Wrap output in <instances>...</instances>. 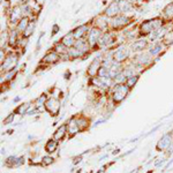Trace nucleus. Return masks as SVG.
Masks as SVG:
<instances>
[{"instance_id":"obj_1","label":"nucleus","mask_w":173,"mask_h":173,"mask_svg":"<svg viewBox=\"0 0 173 173\" xmlns=\"http://www.w3.org/2000/svg\"><path fill=\"white\" fill-rule=\"evenodd\" d=\"M131 93V89L127 87L126 83L122 84H114L112 88V93H111V99L113 104H119L121 103Z\"/></svg>"},{"instance_id":"obj_2","label":"nucleus","mask_w":173,"mask_h":173,"mask_svg":"<svg viewBox=\"0 0 173 173\" xmlns=\"http://www.w3.org/2000/svg\"><path fill=\"white\" fill-rule=\"evenodd\" d=\"M44 107H45V110H46L52 117H57V116L60 113L61 102H60L59 98L51 96V97L47 98V100H46V103H45Z\"/></svg>"},{"instance_id":"obj_3","label":"nucleus","mask_w":173,"mask_h":173,"mask_svg":"<svg viewBox=\"0 0 173 173\" xmlns=\"http://www.w3.org/2000/svg\"><path fill=\"white\" fill-rule=\"evenodd\" d=\"M131 52H132L131 47H128L126 45H120V46L117 47V50H114V52H113V59H114L116 62L122 64V62H125L129 58Z\"/></svg>"},{"instance_id":"obj_4","label":"nucleus","mask_w":173,"mask_h":173,"mask_svg":"<svg viewBox=\"0 0 173 173\" xmlns=\"http://www.w3.org/2000/svg\"><path fill=\"white\" fill-rule=\"evenodd\" d=\"M17 61H19L17 54L14 53L13 51L9 52V53L7 54L5 61L1 64V73H5V72L15 69V68H16V65H17Z\"/></svg>"},{"instance_id":"obj_5","label":"nucleus","mask_w":173,"mask_h":173,"mask_svg":"<svg viewBox=\"0 0 173 173\" xmlns=\"http://www.w3.org/2000/svg\"><path fill=\"white\" fill-rule=\"evenodd\" d=\"M23 16L24 15H23V11H22L21 5H15L13 8L11 9L9 14H8V22H9V24L12 27L15 28Z\"/></svg>"},{"instance_id":"obj_6","label":"nucleus","mask_w":173,"mask_h":173,"mask_svg":"<svg viewBox=\"0 0 173 173\" xmlns=\"http://www.w3.org/2000/svg\"><path fill=\"white\" fill-rule=\"evenodd\" d=\"M131 22V17H128L126 14H119L112 19H110V26L112 29H121L128 26Z\"/></svg>"},{"instance_id":"obj_7","label":"nucleus","mask_w":173,"mask_h":173,"mask_svg":"<svg viewBox=\"0 0 173 173\" xmlns=\"http://www.w3.org/2000/svg\"><path fill=\"white\" fill-rule=\"evenodd\" d=\"M102 35H103V30H100L99 28L95 27V26L90 28V30H89V32L87 35V40H88V43L90 44L91 47H95L98 44Z\"/></svg>"},{"instance_id":"obj_8","label":"nucleus","mask_w":173,"mask_h":173,"mask_svg":"<svg viewBox=\"0 0 173 173\" xmlns=\"http://www.w3.org/2000/svg\"><path fill=\"white\" fill-rule=\"evenodd\" d=\"M102 61H103V58H102L100 55L93 58V60L90 62V65L88 66V69H87V74H88L90 78L97 76L98 70H99V68L102 67Z\"/></svg>"},{"instance_id":"obj_9","label":"nucleus","mask_w":173,"mask_h":173,"mask_svg":"<svg viewBox=\"0 0 173 173\" xmlns=\"http://www.w3.org/2000/svg\"><path fill=\"white\" fill-rule=\"evenodd\" d=\"M171 146H172V133H166L164 134L159 139V141L157 142L156 149L158 151H164V150H167Z\"/></svg>"},{"instance_id":"obj_10","label":"nucleus","mask_w":173,"mask_h":173,"mask_svg":"<svg viewBox=\"0 0 173 173\" xmlns=\"http://www.w3.org/2000/svg\"><path fill=\"white\" fill-rule=\"evenodd\" d=\"M66 123H67V129H68V136L69 137H73V136H75L76 134H79L81 132L80 127L78 125V116L72 117Z\"/></svg>"},{"instance_id":"obj_11","label":"nucleus","mask_w":173,"mask_h":173,"mask_svg":"<svg viewBox=\"0 0 173 173\" xmlns=\"http://www.w3.org/2000/svg\"><path fill=\"white\" fill-rule=\"evenodd\" d=\"M149 47V42L146 38H140V39H135L131 45L132 52H143L146 49Z\"/></svg>"},{"instance_id":"obj_12","label":"nucleus","mask_w":173,"mask_h":173,"mask_svg":"<svg viewBox=\"0 0 173 173\" xmlns=\"http://www.w3.org/2000/svg\"><path fill=\"white\" fill-rule=\"evenodd\" d=\"M104 14L106 15L107 17H110V19H112V17L119 15L120 9H119L118 0H114V1H112L111 4H108V6L105 8V11H104Z\"/></svg>"},{"instance_id":"obj_13","label":"nucleus","mask_w":173,"mask_h":173,"mask_svg":"<svg viewBox=\"0 0 173 173\" xmlns=\"http://www.w3.org/2000/svg\"><path fill=\"white\" fill-rule=\"evenodd\" d=\"M114 37H113V34L110 32V31H104L102 37L99 38L98 42V45L102 46V47H107V46H111L113 43H114Z\"/></svg>"},{"instance_id":"obj_14","label":"nucleus","mask_w":173,"mask_h":173,"mask_svg":"<svg viewBox=\"0 0 173 173\" xmlns=\"http://www.w3.org/2000/svg\"><path fill=\"white\" fill-rule=\"evenodd\" d=\"M89 30H90L89 24L84 23V24H81V26H79L78 28H75L72 32H73V35H74V37H75L76 39H80V38H84V36L88 35Z\"/></svg>"},{"instance_id":"obj_15","label":"nucleus","mask_w":173,"mask_h":173,"mask_svg":"<svg viewBox=\"0 0 173 173\" xmlns=\"http://www.w3.org/2000/svg\"><path fill=\"white\" fill-rule=\"evenodd\" d=\"M151 60H152V57L149 54L148 51H146V52H144V51H143V52H140V53L135 57V59H134V61H135V62H137V64L142 65L143 67L146 66L148 64H150V62H151Z\"/></svg>"},{"instance_id":"obj_16","label":"nucleus","mask_w":173,"mask_h":173,"mask_svg":"<svg viewBox=\"0 0 173 173\" xmlns=\"http://www.w3.org/2000/svg\"><path fill=\"white\" fill-rule=\"evenodd\" d=\"M60 59H61L60 55L57 53V52L50 51V52H47V53L43 57V60H42V61H43L44 64H46V65H54V64H57Z\"/></svg>"},{"instance_id":"obj_17","label":"nucleus","mask_w":173,"mask_h":173,"mask_svg":"<svg viewBox=\"0 0 173 173\" xmlns=\"http://www.w3.org/2000/svg\"><path fill=\"white\" fill-rule=\"evenodd\" d=\"M67 135H68V129H67V123H62V125H60L57 129H55V132L53 133V139H55L57 141H62L65 137H66Z\"/></svg>"},{"instance_id":"obj_18","label":"nucleus","mask_w":173,"mask_h":173,"mask_svg":"<svg viewBox=\"0 0 173 173\" xmlns=\"http://www.w3.org/2000/svg\"><path fill=\"white\" fill-rule=\"evenodd\" d=\"M74 47H76V49L81 50V51H82L84 54H88V52H89V51H90V49H91L90 44L88 43V40L85 39V38L76 39L75 44H74Z\"/></svg>"},{"instance_id":"obj_19","label":"nucleus","mask_w":173,"mask_h":173,"mask_svg":"<svg viewBox=\"0 0 173 173\" xmlns=\"http://www.w3.org/2000/svg\"><path fill=\"white\" fill-rule=\"evenodd\" d=\"M163 47H164V45H163L162 42H154V43L148 47V52H149V54H150L151 57H156V55H158V54L162 52Z\"/></svg>"},{"instance_id":"obj_20","label":"nucleus","mask_w":173,"mask_h":173,"mask_svg":"<svg viewBox=\"0 0 173 173\" xmlns=\"http://www.w3.org/2000/svg\"><path fill=\"white\" fill-rule=\"evenodd\" d=\"M122 70H123L122 64L114 61V62L112 64V66L110 67V78H111L112 80H114L120 73H122Z\"/></svg>"},{"instance_id":"obj_21","label":"nucleus","mask_w":173,"mask_h":173,"mask_svg":"<svg viewBox=\"0 0 173 173\" xmlns=\"http://www.w3.org/2000/svg\"><path fill=\"white\" fill-rule=\"evenodd\" d=\"M118 4H119L120 14H127L128 12L133 11V4L128 0H118Z\"/></svg>"},{"instance_id":"obj_22","label":"nucleus","mask_w":173,"mask_h":173,"mask_svg":"<svg viewBox=\"0 0 173 173\" xmlns=\"http://www.w3.org/2000/svg\"><path fill=\"white\" fill-rule=\"evenodd\" d=\"M47 95L46 93H42L39 97H37L36 99H35V102H34V107H36V108H38L39 110V112H43L44 110H45V103H46V100H47Z\"/></svg>"},{"instance_id":"obj_23","label":"nucleus","mask_w":173,"mask_h":173,"mask_svg":"<svg viewBox=\"0 0 173 173\" xmlns=\"http://www.w3.org/2000/svg\"><path fill=\"white\" fill-rule=\"evenodd\" d=\"M152 26H151V22L150 20H146L143 21L141 24H140V35L142 36H149L151 32H152Z\"/></svg>"},{"instance_id":"obj_24","label":"nucleus","mask_w":173,"mask_h":173,"mask_svg":"<svg viewBox=\"0 0 173 173\" xmlns=\"http://www.w3.org/2000/svg\"><path fill=\"white\" fill-rule=\"evenodd\" d=\"M58 146H59V141H57L55 139H50V140H47V142L45 143V146H44V149H45V151L47 152V154H53L57 151V149H58Z\"/></svg>"},{"instance_id":"obj_25","label":"nucleus","mask_w":173,"mask_h":173,"mask_svg":"<svg viewBox=\"0 0 173 173\" xmlns=\"http://www.w3.org/2000/svg\"><path fill=\"white\" fill-rule=\"evenodd\" d=\"M20 32L16 30V28H13L11 31H9V40H8V45L11 46V47H14V46H16V44L19 43V40H20Z\"/></svg>"},{"instance_id":"obj_26","label":"nucleus","mask_w":173,"mask_h":173,"mask_svg":"<svg viewBox=\"0 0 173 173\" xmlns=\"http://www.w3.org/2000/svg\"><path fill=\"white\" fill-rule=\"evenodd\" d=\"M29 23H30V17L24 15V16L20 20V22L17 23V26H16L15 28H16V30L22 35V34L24 32V30L27 29V27L29 26Z\"/></svg>"},{"instance_id":"obj_27","label":"nucleus","mask_w":173,"mask_h":173,"mask_svg":"<svg viewBox=\"0 0 173 173\" xmlns=\"http://www.w3.org/2000/svg\"><path fill=\"white\" fill-rule=\"evenodd\" d=\"M78 125L80 127L81 132H84L89 128L90 126V120L88 119L85 116H78Z\"/></svg>"},{"instance_id":"obj_28","label":"nucleus","mask_w":173,"mask_h":173,"mask_svg":"<svg viewBox=\"0 0 173 173\" xmlns=\"http://www.w3.org/2000/svg\"><path fill=\"white\" fill-rule=\"evenodd\" d=\"M67 53L69 55V59H70V60H73V59H80V58H83V57L85 55L81 50L74 47V46H73V47H69Z\"/></svg>"},{"instance_id":"obj_29","label":"nucleus","mask_w":173,"mask_h":173,"mask_svg":"<svg viewBox=\"0 0 173 173\" xmlns=\"http://www.w3.org/2000/svg\"><path fill=\"white\" fill-rule=\"evenodd\" d=\"M30 107H31V102H27V103H23V104H21V105H19V106L15 108V114H19V116H24V114H27L28 111L30 110Z\"/></svg>"},{"instance_id":"obj_30","label":"nucleus","mask_w":173,"mask_h":173,"mask_svg":"<svg viewBox=\"0 0 173 173\" xmlns=\"http://www.w3.org/2000/svg\"><path fill=\"white\" fill-rule=\"evenodd\" d=\"M61 42L69 49V47H73V46H74V44H75V42H76V38L74 37L73 32H69V34H66V35L61 38Z\"/></svg>"},{"instance_id":"obj_31","label":"nucleus","mask_w":173,"mask_h":173,"mask_svg":"<svg viewBox=\"0 0 173 173\" xmlns=\"http://www.w3.org/2000/svg\"><path fill=\"white\" fill-rule=\"evenodd\" d=\"M16 73H17V68L12 69V70H8V72H5V74L2 73L1 84H4V82H5V83H7V82H9V81L13 80L14 78H15V75H16Z\"/></svg>"},{"instance_id":"obj_32","label":"nucleus","mask_w":173,"mask_h":173,"mask_svg":"<svg viewBox=\"0 0 173 173\" xmlns=\"http://www.w3.org/2000/svg\"><path fill=\"white\" fill-rule=\"evenodd\" d=\"M35 28H36V19L30 20V23H29V26L27 27V29L24 30V32L22 34V37H24V38H29V37L34 34Z\"/></svg>"},{"instance_id":"obj_33","label":"nucleus","mask_w":173,"mask_h":173,"mask_svg":"<svg viewBox=\"0 0 173 173\" xmlns=\"http://www.w3.org/2000/svg\"><path fill=\"white\" fill-rule=\"evenodd\" d=\"M53 51L54 52H57V53L59 54V55H62V54H65L68 52V47H67L66 45L60 40V42H58V43H55L53 46Z\"/></svg>"},{"instance_id":"obj_34","label":"nucleus","mask_w":173,"mask_h":173,"mask_svg":"<svg viewBox=\"0 0 173 173\" xmlns=\"http://www.w3.org/2000/svg\"><path fill=\"white\" fill-rule=\"evenodd\" d=\"M150 22H151V26H152V29H154V30H157V29H160V28L164 27V20H163L162 17L151 19Z\"/></svg>"},{"instance_id":"obj_35","label":"nucleus","mask_w":173,"mask_h":173,"mask_svg":"<svg viewBox=\"0 0 173 173\" xmlns=\"http://www.w3.org/2000/svg\"><path fill=\"white\" fill-rule=\"evenodd\" d=\"M8 40H9V31L2 30V31H1V40H0V46H1V49H5L6 44H8Z\"/></svg>"},{"instance_id":"obj_36","label":"nucleus","mask_w":173,"mask_h":173,"mask_svg":"<svg viewBox=\"0 0 173 173\" xmlns=\"http://www.w3.org/2000/svg\"><path fill=\"white\" fill-rule=\"evenodd\" d=\"M40 160H42V163H40L42 166H50L51 164H53L54 163V158L50 155V154L43 156V157L40 158Z\"/></svg>"},{"instance_id":"obj_37","label":"nucleus","mask_w":173,"mask_h":173,"mask_svg":"<svg viewBox=\"0 0 173 173\" xmlns=\"http://www.w3.org/2000/svg\"><path fill=\"white\" fill-rule=\"evenodd\" d=\"M139 79H140V76L136 74V75H134V76H131V78H128L127 81H126V84H127V87L132 90L134 87L136 85V83L139 82Z\"/></svg>"},{"instance_id":"obj_38","label":"nucleus","mask_w":173,"mask_h":173,"mask_svg":"<svg viewBox=\"0 0 173 173\" xmlns=\"http://www.w3.org/2000/svg\"><path fill=\"white\" fill-rule=\"evenodd\" d=\"M163 14H164L165 17L172 19L173 17V2H171V4H169V5L165 6V8L163 9Z\"/></svg>"},{"instance_id":"obj_39","label":"nucleus","mask_w":173,"mask_h":173,"mask_svg":"<svg viewBox=\"0 0 173 173\" xmlns=\"http://www.w3.org/2000/svg\"><path fill=\"white\" fill-rule=\"evenodd\" d=\"M97 76H99V78H102V79H104V78H110V68L102 66L99 68V70H98Z\"/></svg>"},{"instance_id":"obj_40","label":"nucleus","mask_w":173,"mask_h":173,"mask_svg":"<svg viewBox=\"0 0 173 173\" xmlns=\"http://www.w3.org/2000/svg\"><path fill=\"white\" fill-rule=\"evenodd\" d=\"M123 74L126 75V78H131V76H134L136 75V69L134 67H125L123 68Z\"/></svg>"},{"instance_id":"obj_41","label":"nucleus","mask_w":173,"mask_h":173,"mask_svg":"<svg viewBox=\"0 0 173 173\" xmlns=\"http://www.w3.org/2000/svg\"><path fill=\"white\" fill-rule=\"evenodd\" d=\"M114 83L116 84H122V83H126V81H127V78H126V75L123 74V70H122V73H120L119 75L114 79Z\"/></svg>"},{"instance_id":"obj_42","label":"nucleus","mask_w":173,"mask_h":173,"mask_svg":"<svg viewBox=\"0 0 173 173\" xmlns=\"http://www.w3.org/2000/svg\"><path fill=\"white\" fill-rule=\"evenodd\" d=\"M16 156H14V155H12V156H9V157H7L6 158V160H5V165L7 166V167H14V164H15V160H16Z\"/></svg>"},{"instance_id":"obj_43","label":"nucleus","mask_w":173,"mask_h":173,"mask_svg":"<svg viewBox=\"0 0 173 173\" xmlns=\"http://www.w3.org/2000/svg\"><path fill=\"white\" fill-rule=\"evenodd\" d=\"M14 118H15V112H13V113H9V114H8V116L4 119L2 123H4V125H11V123H13Z\"/></svg>"},{"instance_id":"obj_44","label":"nucleus","mask_w":173,"mask_h":173,"mask_svg":"<svg viewBox=\"0 0 173 173\" xmlns=\"http://www.w3.org/2000/svg\"><path fill=\"white\" fill-rule=\"evenodd\" d=\"M24 163H26V158H24L23 156H20V157H17L16 160H15L14 167H20V166H22Z\"/></svg>"},{"instance_id":"obj_45","label":"nucleus","mask_w":173,"mask_h":173,"mask_svg":"<svg viewBox=\"0 0 173 173\" xmlns=\"http://www.w3.org/2000/svg\"><path fill=\"white\" fill-rule=\"evenodd\" d=\"M165 163H166V159L165 158H157V159L155 160V163H154V165H155V167H162V166H164L165 165Z\"/></svg>"},{"instance_id":"obj_46","label":"nucleus","mask_w":173,"mask_h":173,"mask_svg":"<svg viewBox=\"0 0 173 173\" xmlns=\"http://www.w3.org/2000/svg\"><path fill=\"white\" fill-rule=\"evenodd\" d=\"M82 159H83V155H79V156H76V157L73 158L72 164L73 165H78V164H80L81 162H82Z\"/></svg>"},{"instance_id":"obj_47","label":"nucleus","mask_w":173,"mask_h":173,"mask_svg":"<svg viewBox=\"0 0 173 173\" xmlns=\"http://www.w3.org/2000/svg\"><path fill=\"white\" fill-rule=\"evenodd\" d=\"M59 31H60V27H59L58 24H53V26H52V32H51V36H52V37L55 36Z\"/></svg>"},{"instance_id":"obj_48","label":"nucleus","mask_w":173,"mask_h":173,"mask_svg":"<svg viewBox=\"0 0 173 173\" xmlns=\"http://www.w3.org/2000/svg\"><path fill=\"white\" fill-rule=\"evenodd\" d=\"M6 57H7V54L5 52V49H1V50H0V64H2V62L5 61Z\"/></svg>"},{"instance_id":"obj_49","label":"nucleus","mask_w":173,"mask_h":173,"mask_svg":"<svg viewBox=\"0 0 173 173\" xmlns=\"http://www.w3.org/2000/svg\"><path fill=\"white\" fill-rule=\"evenodd\" d=\"M173 154V144L167 149V155H172Z\"/></svg>"},{"instance_id":"obj_50","label":"nucleus","mask_w":173,"mask_h":173,"mask_svg":"<svg viewBox=\"0 0 173 173\" xmlns=\"http://www.w3.org/2000/svg\"><path fill=\"white\" fill-rule=\"evenodd\" d=\"M96 173H106V170H105V167H102V169H99Z\"/></svg>"},{"instance_id":"obj_51","label":"nucleus","mask_w":173,"mask_h":173,"mask_svg":"<svg viewBox=\"0 0 173 173\" xmlns=\"http://www.w3.org/2000/svg\"><path fill=\"white\" fill-rule=\"evenodd\" d=\"M20 100H21V98H20V97H15V98H14V99H13V102H14V103H19Z\"/></svg>"},{"instance_id":"obj_52","label":"nucleus","mask_w":173,"mask_h":173,"mask_svg":"<svg viewBox=\"0 0 173 173\" xmlns=\"http://www.w3.org/2000/svg\"><path fill=\"white\" fill-rule=\"evenodd\" d=\"M105 158H107L106 154H105V155H103V156H100V157H99V160H103V159H105Z\"/></svg>"},{"instance_id":"obj_53","label":"nucleus","mask_w":173,"mask_h":173,"mask_svg":"<svg viewBox=\"0 0 173 173\" xmlns=\"http://www.w3.org/2000/svg\"><path fill=\"white\" fill-rule=\"evenodd\" d=\"M139 170H140V169H135V170H133V171H131L129 173H139Z\"/></svg>"},{"instance_id":"obj_54","label":"nucleus","mask_w":173,"mask_h":173,"mask_svg":"<svg viewBox=\"0 0 173 173\" xmlns=\"http://www.w3.org/2000/svg\"><path fill=\"white\" fill-rule=\"evenodd\" d=\"M4 154H6V150L5 149H1V155H4Z\"/></svg>"},{"instance_id":"obj_55","label":"nucleus","mask_w":173,"mask_h":173,"mask_svg":"<svg viewBox=\"0 0 173 173\" xmlns=\"http://www.w3.org/2000/svg\"><path fill=\"white\" fill-rule=\"evenodd\" d=\"M128 1H131V2H132V4H135V2H136V1H137V0H128Z\"/></svg>"}]
</instances>
